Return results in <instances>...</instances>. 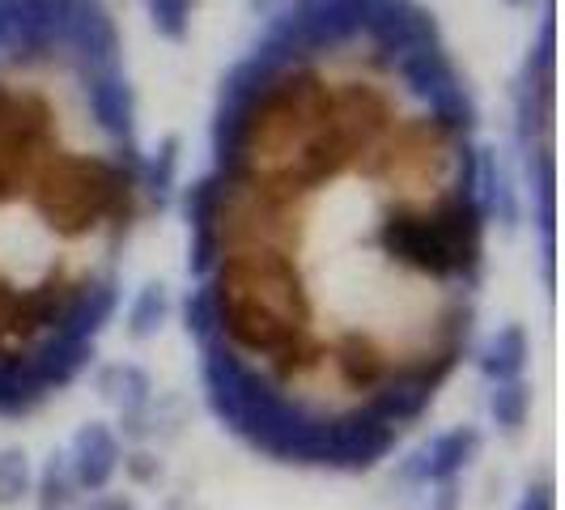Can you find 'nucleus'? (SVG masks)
<instances>
[{"instance_id": "6", "label": "nucleus", "mask_w": 565, "mask_h": 510, "mask_svg": "<svg viewBox=\"0 0 565 510\" xmlns=\"http://www.w3.org/2000/svg\"><path fill=\"white\" fill-rule=\"evenodd\" d=\"M98 392L111 400L119 408V417H132V413H145L153 404V383L141 366L132 362H119V366H107L98 374Z\"/></svg>"}, {"instance_id": "9", "label": "nucleus", "mask_w": 565, "mask_h": 510, "mask_svg": "<svg viewBox=\"0 0 565 510\" xmlns=\"http://www.w3.org/2000/svg\"><path fill=\"white\" fill-rule=\"evenodd\" d=\"M167 315H170L167 285H145L141 294L132 298L128 315H124V323H128V337H132V340H149L153 332H162Z\"/></svg>"}, {"instance_id": "12", "label": "nucleus", "mask_w": 565, "mask_h": 510, "mask_svg": "<svg viewBox=\"0 0 565 510\" xmlns=\"http://www.w3.org/2000/svg\"><path fill=\"white\" fill-rule=\"evenodd\" d=\"M192 4L196 0H145L153 30L162 39H170V43H183L188 39V30H192Z\"/></svg>"}, {"instance_id": "1", "label": "nucleus", "mask_w": 565, "mask_h": 510, "mask_svg": "<svg viewBox=\"0 0 565 510\" xmlns=\"http://www.w3.org/2000/svg\"><path fill=\"white\" fill-rule=\"evenodd\" d=\"M489 149L422 0H281L188 188L209 408L289 468L366 472L468 353Z\"/></svg>"}, {"instance_id": "7", "label": "nucleus", "mask_w": 565, "mask_h": 510, "mask_svg": "<svg viewBox=\"0 0 565 510\" xmlns=\"http://www.w3.org/2000/svg\"><path fill=\"white\" fill-rule=\"evenodd\" d=\"M174 170H179V137H167L153 158H145V213H162L174 192Z\"/></svg>"}, {"instance_id": "8", "label": "nucleus", "mask_w": 565, "mask_h": 510, "mask_svg": "<svg viewBox=\"0 0 565 510\" xmlns=\"http://www.w3.org/2000/svg\"><path fill=\"white\" fill-rule=\"evenodd\" d=\"M489 417L502 434H519L532 417V383L514 379V383H493L489 392Z\"/></svg>"}, {"instance_id": "10", "label": "nucleus", "mask_w": 565, "mask_h": 510, "mask_svg": "<svg viewBox=\"0 0 565 510\" xmlns=\"http://www.w3.org/2000/svg\"><path fill=\"white\" fill-rule=\"evenodd\" d=\"M30 489H34L30 455L22 447H4L0 451V507H18Z\"/></svg>"}, {"instance_id": "4", "label": "nucleus", "mask_w": 565, "mask_h": 510, "mask_svg": "<svg viewBox=\"0 0 565 510\" xmlns=\"http://www.w3.org/2000/svg\"><path fill=\"white\" fill-rule=\"evenodd\" d=\"M64 459H68L73 485L82 493H103L115 481V472L124 468V447H119V434L107 422H89L77 429Z\"/></svg>"}, {"instance_id": "13", "label": "nucleus", "mask_w": 565, "mask_h": 510, "mask_svg": "<svg viewBox=\"0 0 565 510\" xmlns=\"http://www.w3.org/2000/svg\"><path fill=\"white\" fill-rule=\"evenodd\" d=\"M514 510H553V485H548V481L532 485V489L519 498V507H514Z\"/></svg>"}, {"instance_id": "16", "label": "nucleus", "mask_w": 565, "mask_h": 510, "mask_svg": "<svg viewBox=\"0 0 565 510\" xmlns=\"http://www.w3.org/2000/svg\"><path fill=\"white\" fill-rule=\"evenodd\" d=\"M510 9H532V0H507Z\"/></svg>"}, {"instance_id": "15", "label": "nucleus", "mask_w": 565, "mask_h": 510, "mask_svg": "<svg viewBox=\"0 0 565 510\" xmlns=\"http://www.w3.org/2000/svg\"><path fill=\"white\" fill-rule=\"evenodd\" d=\"M281 0H255V9H277Z\"/></svg>"}, {"instance_id": "11", "label": "nucleus", "mask_w": 565, "mask_h": 510, "mask_svg": "<svg viewBox=\"0 0 565 510\" xmlns=\"http://www.w3.org/2000/svg\"><path fill=\"white\" fill-rule=\"evenodd\" d=\"M73 493H77V485H73V472H68V459L52 455L43 464V472H39V502H43V510H64L73 502Z\"/></svg>"}, {"instance_id": "2", "label": "nucleus", "mask_w": 565, "mask_h": 510, "mask_svg": "<svg viewBox=\"0 0 565 510\" xmlns=\"http://www.w3.org/2000/svg\"><path fill=\"white\" fill-rule=\"evenodd\" d=\"M145 213L124 34L107 0H0V417L82 379Z\"/></svg>"}, {"instance_id": "5", "label": "nucleus", "mask_w": 565, "mask_h": 510, "mask_svg": "<svg viewBox=\"0 0 565 510\" xmlns=\"http://www.w3.org/2000/svg\"><path fill=\"white\" fill-rule=\"evenodd\" d=\"M527 362H532V337H527L523 323H502L481 349V374L489 383H514V379H523Z\"/></svg>"}, {"instance_id": "3", "label": "nucleus", "mask_w": 565, "mask_h": 510, "mask_svg": "<svg viewBox=\"0 0 565 510\" xmlns=\"http://www.w3.org/2000/svg\"><path fill=\"white\" fill-rule=\"evenodd\" d=\"M481 451V434L477 425H455V429H443L425 443L422 451L404 464V485H425V489H443V485H455L468 464Z\"/></svg>"}, {"instance_id": "14", "label": "nucleus", "mask_w": 565, "mask_h": 510, "mask_svg": "<svg viewBox=\"0 0 565 510\" xmlns=\"http://www.w3.org/2000/svg\"><path fill=\"white\" fill-rule=\"evenodd\" d=\"M89 510H137V502L124 498V493H107V489H103V493L89 502Z\"/></svg>"}]
</instances>
